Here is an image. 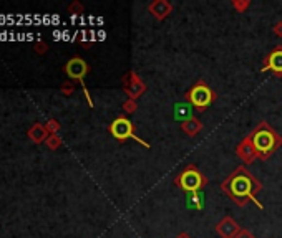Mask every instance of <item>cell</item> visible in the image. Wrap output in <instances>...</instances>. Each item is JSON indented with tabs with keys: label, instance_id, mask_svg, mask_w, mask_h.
<instances>
[{
	"label": "cell",
	"instance_id": "cell-1",
	"mask_svg": "<svg viewBox=\"0 0 282 238\" xmlns=\"http://www.w3.org/2000/svg\"><path fill=\"white\" fill-rule=\"evenodd\" d=\"M221 190L236 205L244 207L247 202H254L257 208H263V204L256 199V193L263 190V184L254 177L246 165H237L221 184Z\"/></svg>",
	"mask_w": 282,
	"mask_h": 238
},
{
	"label": "cell",
	"instance_id": "cell-2",
	"mask_svg": "<svg viewBox=\"0 0 282 238\" xmlns=\"http://www.w3.org/2000/svg\"><path fill=\"white\" fill-rule=\"evenodd\" d=\"M251 141L256 147L257 159L267 160L274 152L282 146V136L274 129L267 121H261L256 127L249 132Z\"/></svg>",
	"mask_w": 282,
	"mask_h": 238
},
{
	"label": "cell",
	"instance_id": "cell-3",
	"mask_svg": "<svg viewBox=\"0 0 282 238\" xmlns=\"http://www.w3.org/2000/svg\"><path fill=\"white\" fill-rule=\"evenodd\" d=\"M175 185L186 193L199 192L208 185V177L196 167L194 164H188L178 175L175 177Z\"/></svg>",
	"mask_w": 282,
	"mask_h": 238
},
{
	"label": "cell",
	"instance_id": "cell-4",
	"mask_svg": "<svg viewBox=\"0 0 282 238\" xmlns=\"http://www.w3.org/2000/svg\"><path fill=\"white\" fill-rule=\"evenodd\" d=\"M214 99L216 93L208 86V83L204 79H197L194 86H191V90L186 93V101L199 112L206 111Z\"/></svg>",
	"mask_w": 282,
	"mask_h": 238
},
{
	"label": "cell",
	"instance_id": "cell-5",
	"mask_svg": "<svg viewBox=\"0 0 282 238\" xmlns=\"http://www.w3.org/2000/svg\"><path fill=\"white\" fill-rule=\"evenodd\" d=\"M110 132H111L113 138L122 141V143L123 141H126V139H135L136 143H138L140 146H143L144 149L151 147L146 141H143L141 138L136 136L135 126H133V123L126 118V116H118L116 119H113V123L110 124Z\"/></svg>",
	"mask_w": 282,
	"mask_h": 238
},
{
	"label": "cell",
	"instance_id": "cell-6",
	"mask_svg": "<svg viewBox=\"0 0 282 238\" xmlns=\"http://www.w3.org/2000/svg\"><path fill=\"white\" fill-rule=\"evenodd\" d=\"M65 71H67V75L70 76L71 79H78V81L83 84L85 75L88 73V64L85 63L82 58H71L70 62L67 63ZM83 88H85L83 91H85V96H87L88 103H90V106H93V103H91V98H90V95H88V90H87V86H85V84H83Z\"/></svg>",
	"mask_w": 282,
	"mask_h": 238
},
{
	"label": "cell",
	"instance_id": "cell-7",
	"mask_svg": "<svg viewBox=\"0 0 282 238\" xmlns=\"http://www.w3.org/2000/svg\"><path fill=\"white\" fill-rule=\"evenodd\" d=\"M144 91H146V84L141 81L138 73L130 71V73L124 76V93L128 95V98L136 101L140 96H143Z\"/></svg>",
	"mask_w": 282,
	"mask_h": 238
},
{
	"label": "cell",
	"instance_id": "cell-8",
	"mask_svg": "<svg viewBox=\"0 0 282 238\" xmlns=\"http://www.w3.org/2000/svg\"><path fill=\"white\" fill-rule=\"evenodd\" d=\"M236 154L243 160L244 164H252L254 160L257 159V152H256V147H254L252 141H251V136H244L243 141L237 144L236 147Z\"/></svg>",
	"mask_w": 282,
	"mask_h": 238
},
{
	"label": "cell",
	"instance_id": "cell-9",
	"mask_svg": "<svg viewBox=\"0 0 282 238\" xmlns=\"http://www.w3.org/2000/svg\"><path fill=\"white\" fill-rule=\"evenodd\" d=\"M263 73L265 71H272L276 76H282V47H276L274 50L265 56Z\"/></svg>",
	"mask_w": 282,
	"mask_h": 238
},
{
	"label": "cell",
	"instance_id": "cell-10",
	"mask_svg": "<svg viewBox=\"0 0 282 238\" xmlns=\"http://www.w3.org/2000/svg\"><path fill=\"white\" fill-rule=\"evenodd\" d=\"M241 228L239 225H237V222L232 219V217H224L223 220L217 222L216 225V233L219 235L221 238H234L241 233Z\"/></svg>",
	"mask_w": 282,
	"mask_h": 238
},
{
	"label": "cell",
	"instance_id": "cell-11",
	"mask_svg": "<svg viewBox=\"0 0 282 238\" xmlns=\"http://www.w3.org/2000/svg\"><path fill=\"white\" fill-rule=\"evenodd\" d=\"M148 10L156 20H164L173 12V3L168 0H155L148 5Z\"/></svg>",
	"mask_w": 282,
	"mask_h": 238
},
{
	"label": "cell",
	"instance_id": "cell-12",
	"mask_svg": "<svg viewBox=\"0 0 282 238\" xmlns=\"http://www.w3.org/2000/svg\"><path fill=\"white\" fill-rule=\"evenodd\" d=\"M181 131H183L186 136H189V138H194V136H197L201 131H203V123H201V119H197L196 116H193L191 119L181 123Z\"/></svg>",
	"mask_w": 282,
	"mask_h": 238
},
{
	"label": "cell",
	"instance_id": "cell-13",
	"mask_svg": "<svg viewBox=\"0 0 282 238\" xmlns=\"http://www.w3.org/2000/svg\"><path fill=\"white\" fill-rule=\"evenodd\" d=\"M173 116H175L176 121H181V123H184V121L191 119L193 118V106L188 103H176L175 104V110H173Z\"/></svg>",
	"mask_w": 282,
	"mask_h": 238
},
{
	"label": "cell",
	"instance_id": "cell-14",
	"mask_svg": "<svg viewBox=\"0 0 282 238\" xmlns=\"http://www.w3.org/2000/svg\"><path fill=\"white\" fill-rule=\"evenodd\" d=\"M186 205L189 208H193V210H203L204 208V193H203V190L186 193Z\"/></svg>",
	"mask_w": 282,
	"mask_h": 238
},
{
	"label": "cell",
	"instance_id": "cell-15",
	"mask_svg": "<svg viewBox=\"0 0 282 238\" xmlns=\"http://www.w3.org/2000/svg\"><path fill=\"white\" fill-rule=\"evenodd\" d=\"M249 5H251L249 0H234V2H232V7H234L237 12H241V14H244V12L249 9Z\"/></svg>",
	"mask_w": 282,
	"mask_h": 238
},
{
	"label": "cell",
	"instance_id": "cell-16",
	"mask_svg": "<svg viewBox=\"0 0 282 238\" xmlns=\"http://www.w3.org/2000/svg\"><path fill=\"white\" fill-rule=\"evenodd\" d=\"M30 136L34 138L35 141H42L43 138H45V129H43L42 126H35L34 129H32Z\"/></svg>",
	"mask_w": 282,
	"mask_h": 238
},
{
	"label": "cell",
	"instance_id": "cell-17",
	"mask_svg": "<svg viewBox=\"0 0 282 238\" xmlns=\"http://www.w3.org/2000/svg\"><path fill=\"white\" fill-rule=\"evenodd\" d=\"M136 108H138V104H136V101L135 99H130L128 98L126 101H124V104H123V110L128 112V114H131V112H135L136 111Z\"/></svg>",
	"mask_w": 282,
	"mask_h": 238
},
{
	"label": "cell",
	"instance_id": "cell-18",
	"mask_svg": "<svg viewBox=\"0 0 282 238\" xmlns=\"http://www.w3.org/2000/svg\"><path fill=\"white\" fill-rule=\"evenodd\" d=\"M48 146H50L52 149H55V147H58L60 146V139L56 138V136H52L50 139H48Z\"/></svg>",
	"mask_w": 282,
	"mask_h": 238
},
{
	"label": "cell",
	"instance_id": "cell-19",
	"mask_svg": "<svg viewBox=\"0 0 282 238\" xmlns=\"http://www.w3.org/2000/svg\"><path fill=\"white\" fill-rule=\"evenodd\" d=\"M274 35H276V37H279V38H282V22L276 23V27H274Z\"/></svg>",
	"mask_w": 282,
	"mask_h": 238
},
{
	"label": "cell",
	"instance_id": "cell-20",
	"mask_svg": "<svg viewBox=\"0 0 282 238\" xmlns=\"http://www.w3.org/2000/svg\"><path fill=\"white\" fill-rule=\"evenodd\" d=\"M234 238H256L252 235L251 232H249V230H241V233L237 237H234Z\"/></svg>",
	"mask_w": 282,
	"mask_h": 238
},
{
	"label": "cell",
	"instance_id": "cell-21",
	"mask_svg": "<svg viewBox=\"0 0 282 238\" xmlns=\"http://www.w3.org/2000/svg\"><path fill=\"white\" fill-rule=\"evenodd\" d=\"M48 127H50V129H53V131H56V129H58V124H56V123H53V121H52V123L48 124Z\"/></svg>",
	"mask_w": 282,
	"mask_h": 238
},
{
	"label": "cell",
	"instance_id": "cell-22",
	"mask_svg": "<svg viewBox=\"0 0 282 238\" xmlns=\"http://www.w3.org/2000/svg\"><path fill=\"white\" fill-rule=\"evenodd\" d=\"M176 238H193V237H191V235H188L186 232H183V233H179V235L176 237Z\"/></svg>",
	"mask_w": 282,
	"mask_h": 238
}]
</instances>
